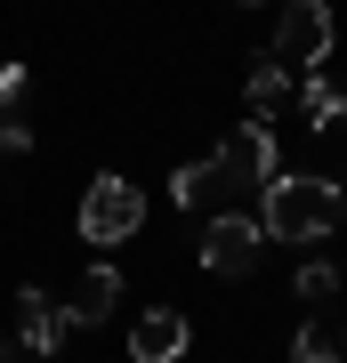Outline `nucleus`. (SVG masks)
Instances as JSON below:
<instances>
[{"instance_id": "12", "label": "nucleus", "mask_w": 347, "mask_h": 363, "mask_svg": "<svg viewBox=\"0 0 347 363\" xmlns=\"http://www.w3.org/2000/svg\"><path fill=\"white\" fill-rule=\"evenodd\" d=\"M291 363H347V355H339V331H331V323H299Z\"/></svg>"}, {"instance_id": "4", "label": "nucleus", "mask_w": 347, "mask_h": 363, "mask_svg": "<svg viewBox=\"0 0 347 363\" xmlns=\"http://www.w3.org/2000/svg\"><path fill=\"white\" fill-rule=\"evenodd\" d=\"M73 331H89V323H81V307H57L40 283L16 291V347H25V355H57Z\"/></svg>"}, {"instance_id": "2", "label": "nucleus", "mask_w": 347, "mask_h": 363, "mask_svg": "<svg viewBox=\"0 0 347 363\" xmlns=\"http://www.w3.org/2000/svg\"><path fill=\"white\" fill-rule=\"evenodd\" d=\"M73 226H81V242H89V250H121L129 234L145 226V194L121 178V169H97L89 194H81V210H73Z\"/></svg>"}, {"instance_id": "8", "label": "nucleus", "mask_w": 347, "mask_h": 363, "mask_svg": "<svg viewBox=\"0 0 347 363\" xmlns=\"http://www.w3.org/2000/svg\"><path fill=\"white\" fill-rule=\"evenodd\" d=\"M219 194H226L219 154H210V162H186V169H170V202L194 210V218H219Z\"/></svg>"}, {"instance_id": "9", "label": "nucleus", "mask_w": 347, "mask_h": 363, "mask_svg": "<svg viewBox=\"0 0 347 363\" xmlns=\"http://www.w3.org/2000/svg\"><path fill=\"white\" fill-rule=\"evenodd\" d=\"M299 113H307V138H331L347 121V89L323 81V73H299Z\"/></svg>"}, {"instance_id": "14", "label": "nucleus", "mask_w": 347, "mask_h": 363, "mask_svg": "<svg viewBox=\"0 0 347 363\" xmlns=\"http://www.w3.org/2000/svg\"><path fill=\"white\" fill-rule=\"evenodd\" d=\"M16 154H33V130H25V113H0V162H16Z\"/></svg>"}, {"instance_id": "11", "label": "nucleus", "mask_w": 347, "mask_h": 363, "mask_svg": "<svg viewBox=\"0 0 347 363\" xmlns=\"http://www.w3.org/2000/svg\"><path fill=\"white\" fill-rule=\"evenodd\" d=\"M243 97H250V121H267V113H275V105H283V97H291V73H283V65H275V57H267V49H258V57H250V73H243Z\"/></svg>"}, {"instance_id": "10", "label": "nucleus", "mask_w": 347, "mask_h": 363, "mask_svg": "<svg viewBox=\"0 0 347 363\" xmlns=\"http://www.w3.org/2000/svg\"><path fill=\"white\" fill-rule=\"evenodd\" d=\"M73 307H81V323H105V315L121 307V267H114V259H89V267H81V298H73Z\"/></svg>"}, {"instance_id": "13", "label": "nucleus", "mask_w": 347, "mask_h": 363, "mask_svg": "<svg viewBox=\"0 0 347 363\" xmlns=\"http://www.w3.org/2000/svg\"><path fill=\"white\" fill-rule=\"evenodd\" d=\"M331 291H339V267H331V259H307V267H299V298H307V307L331 298Z\"/></svg>"}, {"instance_id": "6", "label": "nucleus", "mask_w": 347, "mask_h": 363, "mask_svg": "<svg viewBox=\"0 0 347 363\" xmlns=\"http://www.w3.org/2000/svg\"><path fill=\"white\" fill-rule=\"evenodd\" d=\"M258 242H267V234H258V218H243V210H219V218L202 226V274H250L258 267Z\"/></svg>"}, {"instance_id": "3", "label": "nucleus", "mask_w": 347, "mask_h": 363, "mask_svg": "<svg viewBox=\"0 0 347 363\" xmlns=\"http://www.w3.org/2000/svg\"><path fill=\"white\" fill-rule=\"evenodd\" d=\"M331 40H339V16L323 9V0H291V9L275 16V40H267V57H275L283 73H323Z\"/></svg>"}, {"instance_id": "15", "label": "nucleus", "mask_w": 347, "mask_h": 363, "mask_svg": "<svg viewBox=\"0 0 347 363\" xmlns=\"http://www.w3.org/2000/svg\"><path fill=\"white\" fill-rule=\"evenodd\" d=\"M25 81H33L25 65H0V113H16V105H25Z\"/></svg>"}, {"instance_id": "1", "label": "nucleus", "mask_w": 347, "mask_h": 363, "mask_svg": "<svg viewBox=\"0 0 347 363\" xmlns=\"http://www.w3.org/2000/svg\"><path fill=\"white\" fill-rule=\"evenodd\" d=\"M339 218H347L339 178H315V169H283L275 186H258V234H275V242H323Z\"/></svg>"}, {"instance_id": "16", "label": "nucleus", "mask_w": 347, "mask_h": 363, "mask_svg": "<svg viewBox=\"0 0 347 363\" xmlns=\"http://www.w3.org/2000/svg\"><path fill=\"white\" fill-rule=\"evenodd\" d=\"M0 363H16V355H9V347H0Z\"/></svg>"}, {"instance_id": "17", "label": "nucleus", "mask_w": 347, "mask_h": 363, "mask_svg": "<svg viewBox=\"0 0 347 363\" xmlns=\"http://www.w3.org/2000/svg\"><path fill=\"white\" fill-rule=\"evenodd\" d=\"M339 355H347V331H339Z\"/></svg>"}, {"instance_id": "5", "label": "nucleus", "mask_w": 347, "mask_h": 363, "mask_svg": "<svg viewBox=\"0 0 347 363\" xmlns=\"http://www.w3.org/2000/svg\"><path fill=\"white\" fill-rule=\"evenodd\" d=\"M219 169H226V186H275L283 178V162H275V121H243V130H226L219 145Z\"/></svg>"}, {"instance_id": "7", "label": "nucleus", "mask_w": 347, "mask_h": 363, "mask_svg": "<svg viewBox=\"0 0 347 363\" xmlns=\"http://www.w3.org/2000/svg\"><path fill=\"white\" fill-rule=\"evenodd\" d=\"M194 347V323L178 307H145L138 323H129V363H178Z\"/></svg>"}]
</instances>
